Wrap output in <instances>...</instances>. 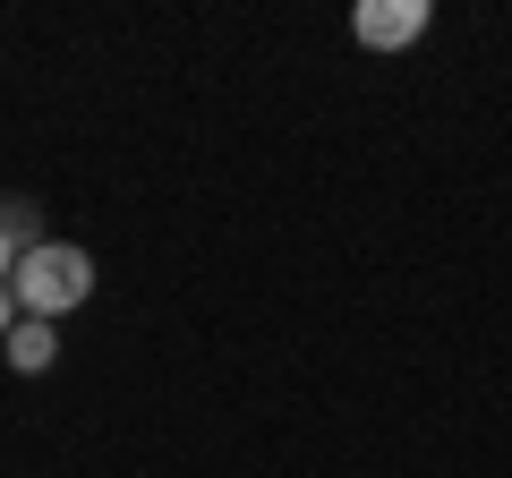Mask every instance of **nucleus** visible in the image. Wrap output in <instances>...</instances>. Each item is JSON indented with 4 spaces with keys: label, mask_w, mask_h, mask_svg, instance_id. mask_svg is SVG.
I'll list each match as a JSON object with an SVG mask.
<instances>
[{
    "label": "nucleus",
    "mask_w": 512,
    "mask_h": 478,
    "mask_svg": "<svg viewBox=\"0 0 512 478\" xmlns=\"http://www.w3.org/2000/svg\"><path fill=\"white\" fill-rule=\"evenodd\" d=\"M18 316H26V308H18V291H9V282H0V342H9V333H18Z\"/></svg>",
    "instance_id": "5"
},
{
    "label": "nucleus",
    "mask_w": 512,
    "mask_h": 478,
    "mask_svg": "<svg viewBox=\"0 0 512 478\" xmlns=\"http://www.w3.org/2000/svg\"><path fill=\"white\" fill-rule=\"evenodd\" d=\"M9 274H18V239L0 231V282H9Z\"/></svg>",
    "instance_id": "6"
},
{
    "label": "nucleus",
    "mask_w": 512,
    "mask_h": 478,
    "mask_svg": "<svg viewBox=\"0 0 512 478\" xmlns=\"http://www.w3.org/2000/svg\"><path fill=\"white\" fill-rule=\"evenodd\" d=\"M0 231L18 239V257H26V248H43V205L35 197H0Z\"/></svg>",
    "instance_id": "4"
},
{
    "label": "nucleus",
    "mask_w": 512,
    "mask_h": 478,
    "mask_svg": "<svg viewBox=\"0 0 512 478\" xmlns=\"http://www.w3.org/2000/svg\"><path fill=\"white\" fill-rule=\"evenodd\" d=\"M0 350H9V368H18V376H43V368L60 359V325H43V316H18V333H9Z\"/></svg>",
    "instance_id": "3"
},
{
    "label": "nucleus",
    "mask_w": 512,
    "mask_h": 478,
    "mask_svg": "<svg viewBox=\"0 0 512 478\" xmlns=\"http://www.w3.org/2000/svg\"><path fill=\"white\" fill-rule=\"evenodd\" d=\"M427 26H436L427 0H359V9H350V35H359L367 52H402V43L427 35Z\"/></svg>",
    "instance_id": "2"
},
{
    "label": "nucleus",
    "mask_w": 512,
    "mask_h": 478,
    "mask_svg": "<svg viewBox=\"0 0 512 478\" xmlns=\"http://www.w3.org/2000/svg\"><path fill=\"white\" fill-rule=\"evenodd\" d=\"M9 291H18L26 316L60 325L69 308H86V291H94V257H86V248H69V239H43V248H26V257H18Z\"/></svg>",
    "instance_id": "1"
}]
</instances>
